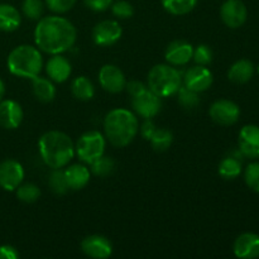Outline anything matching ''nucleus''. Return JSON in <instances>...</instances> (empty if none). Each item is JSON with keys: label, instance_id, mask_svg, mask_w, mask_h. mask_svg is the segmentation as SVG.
Returning <instances> with one entry per match:
<instances>
[{"label": "nucleus", "instance_id": "f257e3e1", "mask_svg": "<svg viewBox=\"0 0 259 259\" xmlns=\"http://www.w3.org/2000/svg\"><path fill=\"white\" fill-rule=\"evenodd\" d=\"M77 32L68 19L48 15L38 20L34 29V42L39 50L50 55H60L70 50L76 42Z\"/></svg>", "mask_w": 259, "mask_h": 259}, {"label": "nucleus", "instance_id": "f03ea898", "mask_svg": "<svg viewBox=\"0 0 259 259\" xmlns=\"http://www.w3.org/2000/svg\"><path fill=\"white\" fill-rule=\"evenodd\" d=\"M40 158L50 168H63L75 156L72 139L63 132L50 131L38 142Z\"/></svg>", "mask_w": 259, "mask_h": 259}, {"label": "nucleus", "instance_id": "7ed1b4c3", "mask_svg": "<svg viewBox=\"0 0 259 259\" xmlns=\"http://www.w3.org/2000/svg\"><path fill=\"white\" fill-rule=\"evenodd\" d=\"M139 124L137 116L128 109H114L104 119L105 138L114 147L123 148L131 144L138 134Z\"/></svg>", "mask_w": 259, "mask_h": 259}, {"label": "nucleus", "instance_id": "20e7f679", "mask_svg": "<svg viewBox=\"0 0 259 259\" xmlns=\"http://www.w3.org/2000/svg\"><path fill=\"white\" fill-rule=\"evenodd\" d=\"M7 65L12 75L32 80L42 71L43 58L38 48L29 45H22L15 47L9 53Z\"/></svg>", "mask_w": 259, "mask_h": 259}, {"label": "nucleus", "instance_id": "39448f33", "mask_svg": "<svg viewBox=\"0 0 259 259\" xmlns=\"http://www.w3.org/2000/svg\"><path fill=\"white\" fill-rule=\"evenodd\" d=\"M182 86L179 71L169 65H156L148 73V88L159 98H168L177 94Z\"/></svg>", "mask_w": 259, "mask_h": 259}, {"label": "nucleus", "instance_id": "423d86ee", "mask_svg": "<svg viewBox=\"0 0 259 259\" xmlns=\"http://www.w3.org/2000/svg\"><path fill=\"white\" fill-rule=\"evenodd\" d=\"M105 146V137L100 132L90 131L83 133L78 138L75 147V153L77 154V157L81 161L88 164H91L96 159L100 158L101 156H104Z\"/></svg>", "mask_w": 259, "mask_h": 259}, {"label": "nucleus", "instance_id": "0eeeda50", "mask_svg": "<svg viewBox=\"0 0 259 259\" xmlns=\"http://www.w3.org/2000/svg\"><path fill=\"white\" fill-rule=\"evenodd\" d=\"M209 114L210 118L215 123L223 126H228L237 123L240 116V109L238 106V104H235L234 101L222 99V100L215 101L210 106Z\"/></svg>", "mask_w": 259, "mask_h": 259}, {"label": "nucleus", "instance_id": "6e6552de", "mask_svg": "<svg viewBox=\"0 0 259 259\" xmlns=\"http://www.w3.org/2000/svg\"><path fill=\"white\" fill-rule=\"evenodd\" d=\"M24 180V168L15 159H5L0 163V187L5 191H15Z\"/></svg>", "mask_w": 259, "mask_h": 259}, {"label": "nucleus", "instance_id": "1a4fd4ad", "mask_svg": "<svg viewBox=\"0 0 259 259\" xmlns=\"http://www.w3.org/2000/svg\"><path fill=\"white\" fill-rule=\"evenodd\" d=\"M123 30L116 20H103L94 27L93 39L100 47H109L120 39Z\"/></svg>", "mask_w": 259, "mask_h": 259}, {"label": "nucleus", "instance_id": "9d476101", "mask_svg": "<svg viewBox=\"0 0 259 259\" xmlns=\"http://www.w3.org/2000/svg\"><path fill=\"white\" fill-rule=\"evenodd\" d=\"M220 17L227 27L237 29L247 20V7L240 0H227L220 8Z\"/></svg>", "mask_w": 259, "mask_h": 259}, {"label": "nucleus", "instance_id": "9b49d317", "mask_svg": "<svg viewBox=\"0 0 259 259\" xmlns=\"http://www.w3.org/2000/svg\"><path fill=\"white\" fill-rule=\"evenodd\" d=\"M101 88L110 94H118L125 89L126 81L123 71L115 65H104L99 71Z\"/></svg>", "mask_w": 259, "mask_h": 259}, {"label": "nucleus", "instance_id": "f8f14e48", "mask_svg": "<svg viewBox=\"0 0 259 259\" xmlns=\"http://www.w3.org/2000/svg\"><path fill=\"white\" fill-rule=\"evenodd\" d=\"M132 105H133L134 111L139 116L144 119H151L156 116L161 110V99L158 95L147 89L139 95L133 96Z\"/></svg>", "mask_w": 259, "mask_h": 259}, {"label": "nucleus", "instance_id": "ddd939ff", "mask_svg": "<svg viewBox=\"0 0 259 259\" xmlns=\"http://www.w3.org/2000/svg\"><path fill=\"white\" fill-rule=\"evenodd\" d=\"M185 86L195 93H202L207 90L212 83V73L206 66L197 65L186 71L184 78Z\"/></svg>", "mask_w": 259, "mask_h": 259}, {"label": "nucleus", "instance_id": "4468645a", "mask_svg": "<svg viewBox=\"0 0 259 259\" xmlns=\"http://www.w3.org/2000/svg\"><path fill=\"white\" fill-rule=\"evenodd\" d=\"M239 151L248 158H259V126L244 125L239 132Z\"/></svg>", "mask_w": 259, "mask_h": 259}, {"label": "nucleus", "instance_id": "2eb2a0df", "mask_svg": "<svg viewBox=\"0 0 259 259\" xmlns=\"http://www.w3.org/2000/svg\"><path fill=\"white\" fill-rule=\"evenodd\" d=\"M81 249L88 257L105 259L113 253V245L110 240L103 235H90L81 242Z\"/></svg>", "mask_w": 259, "mask_h": 259}, {"label": "nucleus", "instance_id": "dca6fc26", "mask_svg": "<svg viewBox=\"0 0 259 259\" xmlns=\"http://www.w3.org/2000/svg\"><path fill=\"white\" fill-rule=\"evenodd\" d=\"M23 109L20 104L14 100L0 101V126L4 129H17L22 124Z\"/></svg>", "mask_w": 259, "mask_h": 259}, {"label": "nucleus", "instance_id": "f3484780", "mask_svg": "<svg viewBox=\"0 0 259 259\" xmlns=\"http://www.w3.org/2000/svg\"><path fill=\"white\" fill-rule=\"evenodd\" d=\"M234 254L240 259L259 257V235L255 233H244L235 239Z\"/></svg>", "mask_w": 259, "mask_h": 259}, {"label": "nucleus", "instance_id": "a211bd4d", "mask_svg": "<svg viewBox=\"0 0 259 259\" xmlns=\"http://www.w3.org/2000/svg\"><path fill=\"white\" fill-rule=\"evenodd\" d=\"M194 47L185 40H175L167 47L164 57L172 66H184L191 61Z\"/></svg>", "mask_w": 259, "mask_h": 259}, {"label": "nucleus", "instance_id": "6ab92c4d", "mask_svg": "<svg viewBox=\"0 0 259 259\" xmlns=\"http://www.w3.org/2000/svg\"><path fill=\"white\" fill-rule=\"evenodd\" d=\"M71 63L66 57L60 55H52V57L46 63V72L50 80L55 82H65L71 75Z\"/></svg>", "mask_w": 259, "mask_h": 259}, {"label": "nucleus", "instance_id": "aec40b11", "mask_svg": "<svg viewBox=\"0 0 259 259\" xmlns=\"http://www.w3.org/2000/svg\"><path fill=\"white\" fill-rule=\"evenodd\" d=\"M63 172H65L68 189L73 190V191L83 189L90 181V171H89L88 167L82 166V164H72V166L63 169Z\"/></svg>", "mask_w": 259, "mask_h": 259}, {"label": "nucleus", "instance_id": "412c9836", "mask_svg": "<svg viewBox=\"0 0 259 259\" xmlns=\"http://www.w3.org/2000/svg\"><path fill=\"white\" fill-rule=\"evenodd\" d=\"M22 22L20 13L10 4H0V30L13 32L18 29Z\"/></svg>", "mask_w": 259, "mask_h": 259}, {"label": "nucleus", "instance_id": "4be33fe9", "mask_svg": "<svg viewBox=\"0 0 259 259\" xmlns=\"http://www.w3.org/2000/svg\"><path fill=\"white\" fill-rule=\"evenodd\" d=\"M254 66L249 60H239L228 71V77L234 83H245L253 77Z\"/></svg>", "mask_w": 259, "mask_h": 259}, {"label": "nucleus", "instance_id": "5701e85b", "mask_svg": "<svg viewBox=\"0 0 259 259\" xmlns=\"http://www.w3.org/2000/svg\"><path fill=\"white\" fill-rule=\"evenodd\" d=\"M32 89L35 98L42 103H51L56 96V88L52 80L40 77L39 75L32 78Z\"/></svg>", "mask_w": 259, "mask_h": 259}, {"label": "nucleus", "instance_id": "b1692460", "mask_svg": "<svg viewBox=\"0 0 259 259\" xmlns=\"http://www.w3.org/2000/svg\"><path fill=\"white\" fill-rule=\"evenodd\" d=\"M71 91H72V95L77 100L81 101L91 100L94 95H95V88H94L93 82L86 76L76 77L72 81V85H71Z\"/></svg>", "mask_w": 259, "mask_h": 259}, {"label": "nucleus", "instance_id": "393cba45", "mask_svg": "<svg viewBox=\"0 0 259 259\" xmlns=\"http://www.w3.org/2000/svg\"><path fill=\"white\" fill-rule=\"evenodd\" d=\"M172 141H174V134L171 131L163 128H156L149 142L152 144V148L157 152H164L171 147Z\"/></svg>", "mask_w": 259, "mask_h": 259}, {"label": "nucleus", "instance_id": "a878e982", "mask_svg": "<svg viewBox=\"0 0 259 259\" xmlns=\"http://www.w3.org/2000/svg\"><path fill=\"white\" fill-rule=\"evenodd\" d=\"M197 0H162L164 9L172 15H185L192 12Z\"/></svg>", "mask_w": 259, "mask_h": 259}, {"label": "nucleus", "instance_id": "bb28decb", "mask_svg": "<svg viewBox=\"0 0 259 259\" xmlns=\"http://www.w3.org/2000/svg\"><path fill=\"white\" fill-rule=\"evenodd\" d=\"M242 174V163L235 157H225L219 164V175L225 180H234Z\"/></svg>", "mask_w": 259, "mask_h": 259}, {"label": "nucleus", "instance_id": "cd10ccee", "mask_svg": "<svg viewBox=\"0 0 259 259\" xmlns=\"http://www.w3.org/2000/svg\"><path fill=\"white\" fill-rule=\"evenodd\" d=\"M15 191H17V199L25 204H33L40 196L39 187L34 184H20Z\"/></svg>", "mask_w": 259, "mask_h": 259}, {"label": "nucleus", "instance_id": "c85d7f7f", "mask_svg": "<svg viewBox=\"0 0 259 259\" xmlns=\"http://www.w3.org/2000/svg\"><path fill=\"white\" fill-rule=\"evenodd\" d=\"M90 166L91 172H93L95 176L105 177L113 174V171L115 169V162H114V159L111 158V157L101 156L100 158L96 159L95 162H93Z\"/></svg>", "mask_w": 259, "mask_h": 259}, {"label": "nucleus", "instance_id": "c756f323", "mask_svg": "<svg viewBox=\"0 0 259 259\" xmlns=\"http://www.w3.org/2000/svg\"><path fill=\"white\" fill-rule=\"evenodd\" d=\"M48 185H50L52 192H55L56 195H65L67 192V181H66L65 172L62 168L53 169L52 174L50 175V179H48Z\"/></svg>", "mask_w": 259, "mask_h": 259}, {"label": "nucleus", "instance_id": "7c9ffc66", "mask_svg": "<svg viewBox=\"0 0 259 259\" xmlns=\"http://www.w3.org/2000/svg\"><path fill=\"white\" fill-rule=\"evenodd\" d=\"M22 9L27 18L32 20H39L42 18L45 7H43L42 0H24Z\"/></svg>", "mask_w": 259, "mask_h": 259}, {"label": "nucleus", "instance_id": "2f4dec72", "mask_svg": "<svg viewBox=\"0 0 259 259\" xmlns=\"http://www.w3.org/2000/svg\"><path fill=\"white\" fill-rule=\"evenodd\" d=\"M179 94V103L184 106L185 109H194L200 103L197 93L190 90L186 86H181L177 91Z\"/></svg>", "mask_w": 259, "mask_h": 259}, {"label": "nucleus", "instance_id": "473e14b6", "mask_svg": "<svg viewBox=\"0 0 259 259\" xmlns=\"http://www.w3.org/2000/svg\"><path fill=\"white\" fill-rule=\"evenodd\" d=\"M244 180L247 186L252 191L258 192L259 194V162L248 164V167L245 168Z\"/></svg>", "mask_w": 259, "mask_h": 259}, {"label": "nucleus", "instance_id": "72a5a7b5", "mask_svg": "<svg viewBox=\"0 0 259 259\" xmlns=\"http://www.w3.org/2000/svg\"><path fill=\"white\" fill-rule=\"evenodd\" d=\"M111 12L119 19H128V18L133 17L134 14V9L132 4L125 2V0H119V2L111 4Z\"/></svg>", "mask_w": 259, "mask_h": 259}, {"label": "nucleus", "instance_id": "f704fd0d", "mask_svg": "<svg viewBox=\"0 0 259 259\" xmlns=\"http://www.w3.org/2000/svg\"><path fill=\"white\" fill-rule=\"evenodd\" d=\"M195 62L197 65L206 66L211 62L212 60V51L211 48L207 45H199L196 47V50H194V55H192Z\"/></svg>", "mask_w": 259, "mask_h": 259}, {"label": "nucleus", "instance_id": "c9c22d12", "mask_svg": "<svg viewBox=\"0 0 259 259\" xmlns=\"http://www.w3.org/2000/svg\"><path fill=\"white\" fill-rule=\"evenodd\" d=\"M46 4L50 10L62 14V13H67L68 10L75 7L76 0H46Z\"/></svg>", "mask_w": 259, "mask_h": 259}, {"label": "nucleus", "instance_id": "e433bc0d", "mask_svg": "<svg viewBox=\"0 0 259 259\" xmlns=\"http://www.w3.org/2000/svg\"><path fill=\"white\" fill-rule=\"evenodd\" d=\"M86 7L94 12H105L113 4V0H83Z\"/></svg>", "mask_w": 259, "mask_h": 259}, {"label": "nucleus", "instance_id": "4c0bfd02", "mask_svg": "<svg viewBox=\"0 0 259 259\" xmlns=\"http://www.w3.org/2000/svg\"><path fill=\"white\" fill-rule=\"evenodd\" d=\"M19 253L12 245H2L0 247V259H18Z\"/></svg>", "mask_w": 259, "mask_h": 259}, {"label": "nucleus", "instance_id": "58836bf2", "mask_svg": "<svg viewBox=\"0 0 259 259\" xmlns=\"http://www.w3.org/2000/svg\"><path fill=\"white\" fill-rule=\"evenodd\" d=\"M125 88L132 96L139 95V94H142L143 91L147 90L146 85L142 82H139V81H131V82L126 83Z\"/></svg>", "mask_w": 259, "mask_h": 259}, {"label": "nucleus", "instance_id": "ea45409f", "mask_svg": "<svg viewBox=\"0 0 259 259\" xmlns=\"http://www.w3.org/2000/svg\"><path fill=\"white\" fill-rule=\"evenodd\" d=\"M154 131H156V125H154L153 121H151V119H147V120L142 124L141 134L146 141H149V138H151Z\"/></svg>", "mask_w": 259, "mask_h": 259}, {"label": "nucleus", "instance_id": "a19ab883", "mask_svg": "<svg viewBox=\"0 0 259 259\" xmlns=\"http://www.w3.org/2000/svg\"><path fill=\"white\" fill-rule=\"evenodd\" d=\"M4 94H5V85L4 82H3L2 78H0V101H2L3 98H4Z\"/></svg>", "mask_w": 259, "mask_h": 259}, {"label": "nucleus", "instance_id": "79ce46f5", "mask_svg": "<svg viewBox=\"0 0 259 259\" xmlns=\"http://www.w3.org/2000/svg\"><path fill=\"white\" fill-rule=\"evenodd\" d=\"M258 73H259V66H258Z\"/></svg>", "mask_w": 259, "mask_h": 259}]
</instances>
